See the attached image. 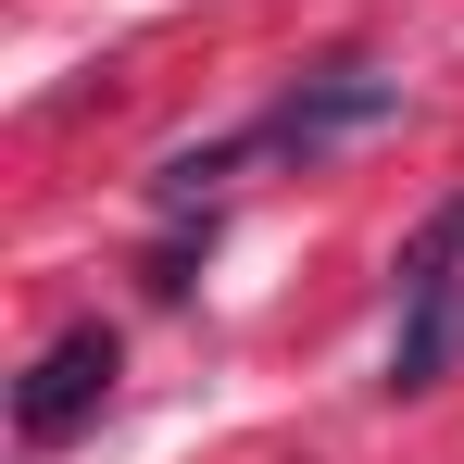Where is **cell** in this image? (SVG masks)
<instances>
[{"label":"cell","instance_id":"7a4b0ae2","mask_svg":"<svg viewBox=\"0 0 464 464\" xmlns=\"http://www.w3.org/2000/svg\"><path fill=\"white\" fill-rule=\"evenodd\" d=\"M101 401H113V326H63V339L13 377V440H25V452H63Z\"/></svg>","mask_w":464,"mask_h":464},{"label":"cell","instance_id":"3957f363","mask_svg":"<svg viewBox=\"0 0 464 464\" xmlns=\"http://www.w3.org/2000/svg\"><path fill=\"white\" fill-rule=\"evenodd\" d=\"M401 113V76H364V63H326L314 88H289L251 139L264 151H326V139H364V126H389Z\"/></svg>","mask_w":464,"mask_h":464},{"label":"cell","instance_id":"6da1fadb","mask_svg":"<svg viewBox=\"0 0 464 464\" xmlns=\"http://www.w3.org/2000/svg\"><path fill=\"white\" fill-rule=\"evenodd\" d=\"M452 339H464V188L414 227V251H401V339H389V389H440V377H452Z\"/></svg>","mask_w":464,"mask_h":464}]
</instances>
